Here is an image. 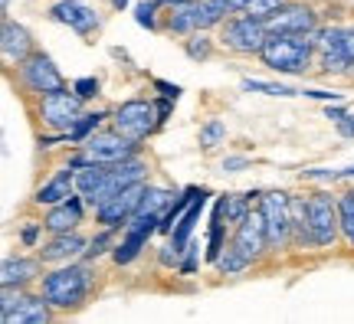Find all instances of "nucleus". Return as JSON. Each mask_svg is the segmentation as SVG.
Returning a JSON list of instances; mask_svg holds the SVG:
<instances>
[{
    "label": "nucleus",
    "instance_id": "f257e3e1",
    "mask_svg": "<svg viewBox=\"0 0 354 324\" xmlns=\"http://www.w3.org/2000/svg\"><path fill=\"white\" fill-rule=\"evenodd\" d=\"M92 265L86 259L82 262H63L59 269L53 272H43L39 278V295L53 305V312H76L82 308L92 292Z\"/></svg>",
    "mask_w": 354,
    "mask_h": 324
},
{
    "label": "nucleus",
    "instance_id": "f03ea898",
    "mask_svg": "<svg viewBox=\"0 0 354 324\" xmlns=\"http://www.w3.org/2000/svg\"><path fill=\"white\" fill-rule=\"evenodd\" d=\"M315 59V33H269L259 50V63L282 75H305Z\"/></svg>",
    "mask_w": 354,
    "mask_h": 324
},
{
    "label": "nucleus",
    "instance_id": "7ed1b4c3",
    "mask_svg": "<svg viewBox=\"0 0 354 324\" xmlns=\"http://www.w3.org/2000/svg\"><path fill=\"white\" fill-rule=\"evenodd\" d=\"M227 17H233L230 0H180L174 7H165V30L171 37H190L201 30H214Z\"/></svg>",
    "mask_w": 354,
    "mask_h": 324
},
{
    "label": "nucleus",
    "instance_id": "20e7f679",
    "mask_svg": "<svg viewBox=\"0 0 354 324\" xmlns=\"http://www.w3.org/2000/svg\"><path fill=\"white\" fill-rule=\"evenodd\" d=\"M216 30H220L216 43L227 53H236V56H259V50H263L266 39H269L266 20H256L250 13H233Z\"/></svg>",
    "mask_w": 354,
    "mask_h": 324
},
{
    "label": "nucleus",
    "instance_id": "39448f33",
    "mask_svg": "<svg viewBox=\"0 0 354 324\" xmlns=\"http://www.w3.org/2000/svg\"><path fill=\"white\" fill-rule=\"evenodd\" d=\"M158 125H165V122H161V115H158L154 99H128L112 112L115 131L131 137V141H138V144L145 137H151L154 131H158Z\"/></svg>",
    "mask_w": 354,
    "mask_h": 324
},
{
    "label": "nucleus",
    "instance_id": "423d86ee",
    "mask_svg": "<svg viewBox=\"0 0 354 324\" xmlns=\"http://www.w3.org/2000/svg\"><path fill=\"white\" fill-rule=\"evenodd\" d=\"M256 207L263 210L266 233H269V249H272V252H286V249H292L289 193H282V190H266V193H259Z\"/></svg>",
    "mask_w": 354,
    "mask_h": 324
},
{
    "label": "nucleus",
    "instance_id": "0eeeda50",
    "mask_svg": "<svg viewBox=\"0 0 354 324\" xmlns=\"http://www.w3.org/2000/svg\"><path fill=\"white\" fill-rule=\"evenodd\" d=\"M141 180H148V161H145L141 154L128 158V161L109 164V171H105V177H102V184L88 193L86 203L95 210V207H102L109 197H115L118 190H125L128 184H141Z\"/></svg>",
    "mask_w": 354,
    "mask_h": 324
},
{
    "label": "nucleus",
    "instance_id": "6e6552de",
    "mask_svg": "<svg viewBox=\"0 0 354 324\" xmlns=\"http://www.w3.org/2000/svg\"><path fill=\"white\" fill-rule=\"evenodd\" d=\"M308 220H312V239L315 249H328L342 239V220H338V197L318 190L308 197Z\"/></svg>",
    "mask_w": 354,
    "mask_h": 324
},
{
    "label": "nucleus",
    "instance_id": "1a4fd4ad",
    "mask_svg": "<svg viewBox=\"0 0 354 324\" xmlns=\"http://www.w3.org/2000/svg\"><path fill=\"white\" fill-rule=\"evenodd\" d=\"M17 75H20V82H24L26 92H33V95H53V92H66V79L63 73L56 69L46 53H33V56H26L24 63L17 66Z\"/></svg>",
    "mask_w": 354,
    "mask_h": 324
},
{
    "label": "nucleus",
    "instance_id": "9d476101",
    "mask_svg": "<svg viewBox=\"0 0 354 324\" xmlns=\"http://www.w3.org/2000/svg\"><path fill=\"white\" fill-rule=\"evenodd\" d=\"M79 148L86 151L92 164H118V161H128V158L141 154L138 141L118 135L115 128H99V131H95L92 137H86Z\"/></svg>",
    "mask_w": 354,
    "mask_h": 324
},
{
    "label": "nucleus",
    "instance_id": "9b49d317",
    "mask_svg": "<svg viewBox=\"0 0 354 324\" xmlns=\"http://www.w3.org/2000/svg\"><path fill=\"white\" fill-rule=\"evenodd\" d=\"M315 53H318V66L328 75L354 73L351 53H348V39H344V26H318Z\"/></svg>",
    "mask_w": 354,
    "mask_h": 324
},
{
    "label": "nucleus",
    "instance_id": "f8f14e48",
    "mask_svg": "<svg viewBox=\"0 0 354 324\" xmlns=\"http://www.w3.org/2000/svg\"><path fill=\"white\" fill-rule=\"evenodd\" d=\"M158 223H161V216H154V213H148V216L135 213L128 220V226L122 229V239L115 242V249H112L115 265H131V262L138 259L141 249L148 246V239L158 233Z\"/></svg>",
    "mask_w": 354,
    "mask_h": 324
},
{
    "label": "nucleus",
    "instance_id": "ddd939ff",
    "mask_svg": "<svg viewBox=\"0 0 354 324\" xmlns=\"http://www.w3.org/2000/svg\"><path fill=\"white\" fill-rule=\"evenodd\" d=\"M145 187H148V180L128 184L125 190H118L115 197H109L102 207H95V223L109 226V229H125L128 220L138 213V203H141V197H145Z\"/></svg>",
    "mask_w": 354,
    "mask_h": 324
},
{
    "label": "nucleus",
    "instance_id": "4468645a",
    "mask_svg": "<svg viewBox=\"0 0 354 324\" xmlns=\"http://www.w3.org/2000/svg\"><path fill=\"white\" fill-rule=\"evenodd\" d=\"M82 102L76 92H53V95H43L39 99V118H43V125L53 128V131H63L69 135V128L79 122V115H82Z\"/></svg>",
    "mask_w": 354,
    "mask_h": 324
},
{
    "label": "nucleus",
    "instance_id": "2eb2a0df",
    "mask_svg": "<svg viewBox=\"0 0 354 324\" xmlns=\"http://www.w3.org/2000/svg\"><path fill=\"white\" fill-rule=\"evenodd\" d=\"M230 242L250 262H259L266 252H272L269 249V233H266V220H263V210H259V207H253L243 223L233 226V239H230Z\"/></svg>",
    "mask_w": 354,
    "mask_h": 324
},
{
    "label": "nucleus",
    "instance_id": "dca6fc26",
    "mask_svg": "<svg viewBox=\"0 0 354 324\" xmlns=\"http://www.w3.org/2000/svg\"><path fill=\"white\" fill-rule=\"evenodd\" d=\"M269 33H315L318 30V13L312 3H302V0H289L282 3L269 20Z\"/></svg>",
    "mask_w": 354,
    "mask_h": 324
},
{
    "label": "nucleus",
    "instance_id": "f3484780",
    "mask_svg": "<svg viewBox=\"0 0 354 324\" xmlns=\"http://www.w3.org/2000/svg\"><path fill=\"white\" fill-rule=\"evenodd\" d=\"M50 20L69 26L79 37H92L99 30V13L92 10L88 3H82V0H56L50 7Z\"/></svg>",
    "mask_w": 354,
    "mask_h": 324
},
{
    "label": "nucleus",
    "instance_id": "a211bd4d",
    "mask_svg": "<svg viewBox=\"0 0 354 324\" xmlns=\"http://www.w3.org/2000/svg\"><path fill=\"white\" fill-rule=\"evenodd\" d=\"M86 249H88V239L73 229V233H53V236L37 249V256L46 262V265H63V262L82 259Z\"/></svg>",
    "mask_w": 354,
    "mask_h": 324
},
{
    "label": "nucleus",
    "instance_id": "6ab92c4d",
    "mask_svg": "<svg viewBox=\"0 0 354 324\" xmlns=\"http://www.w3.org/2000/svg\"><path fill=\"white\" fill-rule=\"evenodd\" d=\"M86 200L82 193H73L69 200L63 203H56V207H46V216H43V226H46V233H73L79 229V223L86 220Z\"/></svg>",
    "mask_w": 354,
    "mask_h": 324
},
{
    "label": "nucleus",
    "instance_id": "aec40b11",
    "mask_svg": "<svg viewBox=\"0 0 354 324\" xmlns=\"http://www.w3.org/2000/svg\"><path fill=\"white\" fill-rule=\"evenodd\" d=\"M73 193H76V167L63 164L59 171H53V174L37 187L33 203H37V207H56V203L69 200Z\"/></svg>",
    "mask_w": 354,
    "mask_h": 324
},
{
    "label": "nucleus",
    "instance_id": "412c9836",
    "mask_svg": "<svg viewBox=\"0 0 354 324\" xmlns=\"http://www.w3.org/2000/svg\"><path fill=\"white\" fill-rule=\"evenodd\" d=\"M0 53H3V63L7 66H20L26 56H33V37L30 30L20 23H13L10 17H3V33H0Z\"/></svg>",
    "mask_w": 354,
    "mask_h": 324
},
{
    "label": "nucleus",
    "instance_id": "4be33fe9",
    "mask_svg": "<svg viewBox=\"0 0 354 324\" xmlns=\"http://www.w3.org/2000/svg\"><path fill=\"white\" fill-rule=\"evenodd\" d=\"M43 265H46V262L39 259V256H7V259H3V269H0V282H3V285L30 288L33 282L43 278Z\"/></svg>",
    "mask_w": 354,
    "mask_h": 324
},
{
    "label": "nucleus",
    "instance_id": "5701e85b",
    "mask_svg": "<svg viewBox=\"0 0 354 324\" xmlns=\"http://www.w3.org/2000/svg\"><path fill=\"white\" fill-rule=\"evenodd\" d=\"M289 213H292V249H315L312 220H308V197L289 193Z\"/></svg>",
    "mask_w": 354,
    "mask_h": 324
},
{
    "label": "nucleus",
    "instance_id": "b1692460",
    "mask_svg": "<svg viewBox=\"0 0 354 324\" xmlns=\"http://www.w3.org/2000/svg\"><path fill=\"white\" fill-rule=\"evenodd\" d=\"M253 200H259V193H253V190H250V193H223V197H216L214 216L216 220H223L227 226H236L250 216Z\"/></svg>",
    "mask_w": 354,
    "mask_h": 324
},
{
    "label": "nucleus",
    "instance_id": "393cba45",
    "mask_svg": "<svg viewBox=\"0 0 354 324\" xmlns=\"http://www.w3.org/2000/svg\"><path fill=\"white\" fill-rule=\"evenodd\" d=\"M53 318V305L43 295H26L10 314H3V324H46Z\"/></svg>",
    "mask_w": 354,
    "mask_h": 324
},
{
    "label": "nucleus",
    "instance_id": "a878e982",
    "mask_svg": "<svg viewBox=\"0 0 354 324\" xmlns=\"http://www.w3.org/2000/svg\"><path fill=\"white\" fill-rule=\"evenodd\" d=\"M207 197H210V193H207V190H201V197L194 200V203L187 207V213H184V216L177 220L174 233H171V242H174V246H177L180 252H184V249L190 246V236H194V226H197V220H201V213H203V203H207Z\"/></svg>",
    "mask_w": 354,
    "mask_h": 324
},
{
    "label": "nucleus",
    "instance_id": "bb28decb",
    "mask_svg": "<svg viewBox=\"0 0 354 324\" xmlns=\"http://www.w3.org/2000/svg\"><path fill=\"white\" fill-rule=\"evenodd\" d=\"M197 197H201V190H197V187L180 190V193L174 197V203H171V207H167V210L161 213V223H158V233H165V236H171V233H174V226H177V220H180V216L187 213V207H190V203H194Z\"/></svg>",
    "mask_w": 354,
    "mask_h": 324
},
{
    "label": "nucleus",
    "instance_id": "cd10ccee",
    "mask_svg": "<svg viewBox=\"0 0 354 324\" xmlns=\"http://www.w3.org/2000/svg\"><path fill=\"white\" fill-rule=\"evenodd\" d=\"M174 197H177V190L161 187V184H148V187H145V197H141V203H138V213L141 216H148V213L161 216V213L174 203Z\"/></svg>",
    "mask_w": 354,
    "mask_h": 324
},
{
    "label": "nucleus",
    "instance_id": "c85d7f7f",
    "mask_svg": "<svg viewBox=\"0 0 354 324\" xmlns=\"http://www.w3.org/2000/svg\"><path fill=\"white\" fill-rule=\"evenodd\" d=\"M214 50H216V39L210 37V30L184 37V53H187V59H194V63H207L214 56Z\"/></svg>",
    "mask_w": 354,
    "mask_h": 324
},
{
    "label": "nucleus",
    "instance_id": "c756f323",
    "mask_svg": "<svg viewBox=\"0 0 354 324\" xmlns=\"http://www.w3.org/2000/svg\"><path fill=\"white\" fill-rule=\"evenodd\" d=\"M105 118H109L105 112H82V115H79V122H76V125L69 128V135H66V141H69V144H76V148H79V144H82L86 137H92L95 131H99Z\"/></svg>",
    "mask_w": 354,
    "mask_h": 324
},
{
    "label": "nucleus",
    "instance_id": "7c9ffc66",
    "mask_svg": "<svg viewBox=\"0 0 354 324\" xmlns=\"http://www.w3.org/2000/svg\"><path fill=\"white\" fill-rule=\"evenodd\" d=\"M338 220H342V239L348 249H354V190L338 193Z\"/></svg>",
    "mask_w": 354,
    "mask_h": 324
},
{
    "label": "nucleus",
    "instance_id": "2f4dec72",
    "mask_svg": "<svg viewBox=\"0 0 354 324\" xmlns=\"http://www.w3.org/2000/svg\"><path fill=\"white\" fill-rule=\"evenodd\" d=\"M214 265H216V272H220V275H240V272H246L253 262L246 259V256H243L233 242H227V249L220 252V259H216Z\"/></svg>",
    "mask_w": 354,
    "mask_h": 324
},
{
    "label": "nucleus",
    "instance_id": "473e14b6",
    "mask_svg": "<svg viewBox=\"0 0 354 324\" xmlns=\"http://www.w3.org/2000/svg\"><path fill=\"white\" fill-rule=\"evenodd\" d=\"M115 233H118V229L99 226V233L88 239V249H86V256H82V259L92 262V259H99V256H105V252H112V249H115V242H118V239H115Z\"/></svg>",
    "mask_w": 354,
    "mask_h": 324
},
{
    "label": "nucleus",
    "instance_id": "72a5a7b5",
    "mask_svg": "<svg viewBox=\"0 0 354 324\" xmlns=\"http://www.w3.org/2000/svg\"><path fill=\"white\" fill-rule=\"evenodd\" d=\"M223 249H227V223L214 216L210 220V239H207V262H216Z\"/></svg>",
    "mask_w": 354,
    "mask_h": 324
},
{
    "label": "nucleus",
    "instance_id": "f704fd0d",
    "mask_svg": "<svg viewBox=\"0 0 354 324\" xmlns=\"http://www.w3.org/2000/svg\"><path fill=\"white\" fill-rule=\"evenodd\" d=\"M161 3L158 0H141V3H135V20H138V26H148V30H161Z\"/></svg>",
    "mask_w": 354,
    "mask_h": 324
},
{
    "label": "nucleus",
    "instance_id": "c9c22d12",
    "mask_svg": "<svg viewBox=\"0 0 354 324\" xmlns=\"http://www.w3.org/2000/svg\"><path fill=\"white\" fill-rule=\"evenodd\" d=\"M243 88H246V92H266V95H279V99H292V95H299V92H295V88H289V86L259 82V79H243Z\"/></svg>",
    "mask_w": 354,
    "mask_h": 324
},
{
    "label": "nucleus",
    "instance_id": "e433bc0d",
    "mask_svg": "<svg viewBox=\"0 0 354 324\" xmlns=\"http://www.w3.org/2000/svg\"><path fill=\"white\" fill-rule=\"evenodd\" d=\"M223 137H227V125H223V122H216V118H210V122L201 128V148L203 151H214Z\"/></svg>",
    "mask_w": 354,
    "mask_h": 324
},
{
    "label": "nucleus",
    "instance_id": "4c0bfd02",
    "mask_svg": "<svg viewBox=\"0 0 354 324\" xmlns=\"http://www.w3.org/2000/svg\"><path fill=\"white\" fill-rule=\"evenodd\" d=\"M26 295H30V292L20 288V285H3V295H0V318H3V314H10L20 301H26Z\"/></svg>",
    "mask_w": 354,
    "mask_h": 324
},
{
    "label": "nucleus",
    "instance_id": "58836bf2",
    "mask_svg": "<svg viewBox=\"0 0 354 324\" xmlns=\"http://www.w3.org/2000/svg\"><path fill=\"white\" fill-rule=\"evenodd\" d=\"M282 3H289V0H250L246 13H250V17H256V20H269V17H272Z\"/></svg>",
    "mask_w": 354,
    "mask_h": 324
},
{
    "label": "nucleus",
    "instance_id": "ea45409f",
    "mask_svg": "<svg viewBox=\"0 0 354 324\" xmlns=\"http://www.w3.org/2000/svg\"><path fill=\"white\" fill-rule=\"evenodd\" d=\"M43 229H46L43 223H33V220H26L24 229H20V242H24L26 249H37V246H39V236H43Z\"/></svg>",
    "mask_w": 354,
    "mask_h": 324
},
{
    "label": "nucleus",
    "instance_id": "a19ab883",
    "mask_svg": "<svg viewBox=\"0 0 354 324\" xmlns=\"http://www.w3.org/2000/svg\"><path fill=\"white\" fill-rule=\"evenodd\" d=\"M73 92H76L79 99H95V95H99V79H95V75H82V79H76V82H73Z\"/></svg>",
    "mask_w": 354,
    "mask_h": 324
},
{
    "label": "nucleus",
    "instance_id": "79ce46f5",
    "mask_svg": "<svg viewBox=\"0 0 354 324\" xmlns=\"http://www.w3.org/2000/svg\"><path fill=\"white\" fill-rule=\"evenodd\" d=\"M197 249H201L197 242H190L187 249H184V259H180V265H177V269H180L184 275H190L194 269H197Z\"/></svg>",
    "mask_w": 354,
    "mask_h": 324
},
{
    "label": "nucleus",
    "instance_id": "37998d69",
    "mask_svg": "<svg viewBox=\"0 0 354 324\" xmlns=\"http://www.w3.org/2000/svg\"><path fill=\"white\" fill-rule=\"evenodd\" d=\"M227 174H240L243 167H250V158H243V154H233V158H223V164H220Z\"/></svg>",
    "mask_w": 354,
    "mask_h": 324
},
{
    "label": "nucleus",
    "instance_id": "c03bdc74",
    "mask_svg": "<svg viewBox=\"0 0 354 324\" xmlns=\"http://www.w3.org/2000/svg\"><path fill=\"white\" fill-rule=\"evenodd\" d=\"M302 95H308V99H318V102H331V105H335V102H342V95H338V92H322V88H305Z\"/></svg>",
    "mask_w": 354,
    "mask_h": 324
},
{
    "label": "nucleus",
    "instance_id": "a18cd8bd",
    "mask_svg": "<svg viewBox=\"0 0 354 324\" xmlns=\"http://www.w3.org/2000/svg\"><path fill=\"white\" fill-rule=\"evenodd\" d=\"M154 88H158L161 95H167V99H174V102H177V95H180V88L171 86V82H165V79H154Z\"/></svg>",
    "mask_w": 354,
    "mask_h": 324
},
{
    "label": "nucleus",
    "instance_id": "49530a36",
    "mask_svg": "<svg viewBox=\"0 0 354 324\" xmlns=\"http://www.w3.org/2000/svg\"><path fill=\"white\" fill-rule=\"evenodd\" d=\"M325 118H331V122L338 125V122H344V118H348V108H344V105H338V102H335V108H331V102H328V108H325Z\"/></svg>",
    "mask_w": 354,
    "mask_h": 324
},
{
    "label": "nucleus",
    "instance_id": "de8ad7c7",
    "mask_svg": "<svg viewBox=\"0 0 354 324\" xmlns=\"http://www.w3.org/2000/svg\"><path fill=\"white\" fill-rule=\"evenodd\" d=\"M171 102L167 95H161V99H154V105H158V115H161V122H167V115H171Z\"/></svg>",
    "mask_w": 354,
    "mask_h": 324
},
{
    "label": "nucleus",
    "instance_id": "09e8293b",
    "mask_svg": "<svg viewBox=\"0 0 354 324\" xmlns=\"http://www.w3.org/2000/svg\"><path fill=\"white\" fill-rule=\"evenodd\" d=\"M338 131H342L344 137H354V115H348L344 122H338Z\"/></svg>",
    "mask_w": 354,
    "mask_h": 324
},
{
    "label": "nucleus",
    "instance_id": "8fccbe9b",
    "mask_svg": "<svg viewBox=\"0 0 354 324\" xmlns=\"http://www.w3.org/2000/svg\"><path fill=\"white\" fill-rule=\"evenodd\" d=\"M344 39H348V53H351V63H354V23L344 26Z\"/></svg>",
    "mask_w": 354,
    "mask_h": 324
},
{
    "label": "nucleus",
    "instance_id": "3c124183",
    "mask_svg": "<svg viewBox=\"0 0 354 324\" xmlns=\"http://www.w3.org/2000/svg\"><path fill=\"white\" fill-rule=\"evenodd\" d=\"M246 7H250V0H230V10L233 13H246Z\"/></svg>",
    "mask_w": 354,
    "mask_h": 324
},
{
    "label": "nucleus",
    "instance_id": "603ef678",
    "mask_svg": "<svg viewBox=\"0 0 354 324\" xmlns=\"http://www.w3.org/2000/svg\"><path fill=\"white\" fill-rule=\"evenodd\" d=\"M109 3H112V10H125L128 7V0H109Z\"/></svg>",
    "mask_w": 354,
    "mask_h": 324
},
{
    "label": "nucleus",
    "instance_id": "864d4df0",
    "mask_svg": "<svg viewBox=\"0 0 354 324\" xmlns=\"http://www.w3.org/2000/svg\"><path fill=\"white\" fill-rule=\"evenodd\" d=\"M342 177H354V167H344V171H338Z\"/></svg>",
    "mask_w": 354,
    "mask_h": 324
},
{
    "label": "nucleus",
    "instance_id": "5fc2aeb1",
    "mask_svg": "<svg viewBox=\"0 0 354 324\" xmlns=\"http://www.w3.org/2000/svg\"><path fill=\"white\" fill-rule=\"evenodd\" d=\"M0 3H3V13L10 10V0H0Z\"/></svg>",
    "mask_w": 354,
    "mask_h": 324
}]
</instances>
